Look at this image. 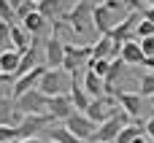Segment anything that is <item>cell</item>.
Returning <instances> with one entry per match:
<instances>
[{
  "instance_id": "d4e9b609",
  "label": "cell",
  "mask_w": 154,
  "mask_h": 143,
  "mask_svg": "<svg viewBox=\"0 0 154 143\" xmlns=\"http://www.w3.org/2000/svg\"><path fill=\"white\" fill-rule=\"evenodd\" d=\"M141 97H154V73H143L141 76V89H138Z\"/></svg>"
},
{
  "instance_id": "8fae6325",
  "label": "cell",
  "mask_w": 154,
  "mask_h": 143,
  "mask_svg": "<svg viewBox=\"0 0 154 143\" xmlns=\"http://www.w3.org/2000/svg\"><path fill=\"white\" fill-rule=\"evenodd\" d=\"M76 108H73V103H70V95L65 92V95H54V97H49V105H46V114L51 116V119H68L70 114H73Z\"/></svg>"
},
{
  "instance_id": "2e32d148",
  "label": "cell",
  "mask_w": 154,
  "mask_h": 143,
  "mask_svg": "<svg viewBox=\"0 0 154 143\" xmlns=\"http://www.w3.org/2000/svg\"><path fill=\"white\" fill-rule=\"evenodd\" d=\"M81 87L87 89V95H89L92 100H95V97H103V95H106V81H103L100 76H95V73H92V68H87V70H84Z\"/></svg>"
},
{
  "instance_id": "9c48e42d",
  "label": "cell",
  "mask_w": 154,
  "mask_h": 143,
  "mask_svg": "<svg viewBox=\"0 0 154 143\" xmlns=\"http://www.w3.org/2000/svg\"><path fill=\"white\" fill-rule=\"evenodd\" d=\"M43 73H46V65H35V68H32V70H27L24 76H19V78L14 81L11 100H19V97H22L24 92H30V89H38V84H41Z\"/></svg>"
},
{
  "instance_id": "ab89813d",
  "label": "cell",
  "mask_w": 154,
  "mask_h": 143,
  "mask_svg": "<svg viewBox=\"0 0 154 143\" xmlns=\"http://www.w3.org/2000/svg\"><path fill=\"white\" fill-rule=\"evenodd\" d=\"M143 5L146 8H154V0H143Z\"/></svg>"
},
{
  "instance_id": "ba28073f",
  "label": "cell",
  "mask_w": 154,
  "mask_h": 143,
  "mask_svg": "<svg viewBox=\"0 0 154 143\" xmlns=\"http://www.w3.org/2000/svg\"><path fill=\"white\" fill-rule=\"evenodd\" d=\"M65 127L76 135V138H81V141H92V135H95V130H97V124L87 116V114H81V111H73L68 119H65Z\"/></svg>"
},
{
  "instance_id": "60d3db41",
  "label": "cell",
  "mask_w": 154,
  "mask_h": 143,
  "mask_svg": "<svg viewBox=\"0 0 154 143\" xmlns=\"http://www.w3.org/2000/svg\"><path fill=\"white\" fill-rule=\"evenodd\" d=\"M32 3H41V0H32Z\"/></svg>"
},
{
  "instance_id": "b9f144b4",
  "label": "cell",
  "mask_w": 154,
  "mask_h": 143,
  "mask_svg": "<svg viewBox=\"0 0 154 143\" xmlns=\"http://www.w3.org/2000/svg\"><path fill=\"white\" fill-rule=\"evenodd\" d=\"M49 143H57V141H49Z\"/></svg>"
},
{
  "instance_id": "ac0fdd59",
  "label": "cell",
  "mask_w": 154,
  "mask_h": 143,
  "mask_svg": "<svg viewBox=\"0 0 154 143\" xmlns=\"http://www.w3.org/2000/svg\"><path fill=\"white\" fill-rule=\"evenodd\" d=\"M19 24H22V27H24V30H27V32H30V35L35 38V35H41V32L46 30L49 19H46V16H41L38 11H32V14H30V16H24V19L19 22Z\"/></svg>"
},
{
  "instance_id": "e575fe53",
  "label": "cell",
  "mask_w": 154,
  "mask_h": 143,
  "mask_svg": "<svg viewBox=\"0 0 154 143\" xmlns=\"http://www.w3.org/2000/svg\"><path fill=\"white\" fill-rule=\"evenodd\" d=\"M141 11H143V19H149V22H154V8H146V5H143Z\"/></svg>"
},
{
  "instance_id": "7c38bea8",
  "label": "cell",
  "mask_w": 154,
  "mask_h": 143,
  "mask_svg": "<svg viewBox=\"0 0 154 143\" xmlns=\"http://www.w3.org/2000/svg\"><path fill=\"white\" fill-rule=\"evenodd\" d=\"M114 24H116V16L100 3V5H95V11H92V27L100 32V35H108L111 30H114Z\"/></svg>"
},
{
  "instance_id": "4fadbf2b",
  "label": "cell",
  "mask_w": 154,
  "mask_h": 143,
  "mask_svg": "<svg viewBox=\"0 0 154 143\" xmlns=\"http://www.w3.org/2000/svg\"><path fill=\"white\" fill-rule=\"evenodd\" d=\"M119 59H122L127 68L143 65V62H146V54H143V49H141V41H127V43L122 46V51H119Z\"/></svg>"
},
{
  "instance_id": "7bdbcfd3",
  "label": "cell",
  "mask_w": 154,
  "mask_h": 143,
  "mask_svg": "<svg viewBox=\"0 0 154 143\" xmlns=\"http://www.w3.org/2000/svg\"><path fill=\"white\" fill-rule=\"evenodd\" d=\"M152 100H154V97H152Z\"/></svg>"
},
{
  "instance_id": "52a82bcc",
  "label": "cell",
  "mask_w": 154,
  "mask_h": 143,
  "mask_svg": "<svg viewBox=\"0 0 154 143\" xmlns=\"http://www.w3.org/2000/svg\"><path fill=\"white\" fill-rule=\"evenodd\" d=\"M14 105H16V111H19L22 116H27V114H46L49 97H46L41 89H30V92H24L19 100H14Z\"/></svg>"
},
{
  "instance_id": "d6a6232c",
  "label": "cell",
  "mask_w": 154,
  "mask_h": 143,
  "mask_svg": "<svg viewBox=\"0 0 154 143\" xmlns=\"http://www.w3.org/2000/svg\"><path fill=\"white\" fill-rule=\"evenodd\" d=\"M143 132H146V135H149V138L154 141V116H152V119H146V122H143Z\"/></svg>"
},
{
  "instance_id": "d590c367",
  "label": "cell",
  "mask_w": 154,
  "mask_h": 143,
  "mask_svg": "<svg viewBox=\"0 0 154 143\" xmlns=\"http://www.w3.org/2000/svg\"><path fill=\"white\" fill-rule=\"evenodd\" d=\"M133 143H154V141H152V138H149V135H138V138H135V141H133Z\"/></svg>"
},
{
  "instance_id": "cb8c5ba5",
  "label": "cell",
  "mask_w": 154,
  "mask_h": 143,
  "mask_svg": "<svg viewBox=\"0 0 154 143\" xmlns=\"http://www.w3.org/2000/svg\"><path fill=\"white\" fill-rule=\"evenodd\" d=\"M87 68H92V73L106 81V76H108V70H111V59H89Z\"/></svg>"
},
{
  "instance_id": "f546056e",
  "label": "cell",
  "mask_w": 154,
  "mask_h": 143,
  "mask_svg": "<svg viewBox=\"0 0 154 143\" xmlns=\"http://www.w3.org/2000/svg\"><path fill=\"white\" fill-rule=\"evenodd\" d=\"M0 46L14 49V46H11V24H8V22H3V19H0Z\"/></svg>"
},
{
  "instance_id": "836d02e7",
  "label": "cell",
  "mask_w": 154,
  "mask_h": 143,
  "mask_svg": "<svg viewBox=\"0 0 154 143\" xmlns=\"http://www.w3.org/2000/svg\"><path fill=\"white\" fill-rule=\"evenodd\" d=\"M125 5L133 8V11H141V8H143V0H125Z\"/></svg>"
},
{
  "instance_id": "6da1fadb",
  "label": "cell",
  "mask_w": 154,
  "mask_h": 143,
  "mask_svg": "<svg viewBox=\"0 0 154 143\" xmlns=\"http://www.w3.org/2000/svg\"><path fill=\"white\" fill-rule=\"evenodd\" d=\"M84 114H87L95 124H103V122L114 119L116 114H122V105H119V100H114L111 95H103V97H95Z\"/></svg>"
},
{
  "instance_id": "74e56055",
  "label": "cell",
  "mask_w": 154,
  "mask_h": 143,
  "mask_svg": "<svg viewBox=\"0 0 154 143\" xmlns=\"http://www.w3.org/2000/svg\"><path fill=\"white\" fill-rule=\"evenodd\" d=\"M8 81H11V76H8V73H3V70H0V84H8Z\"/></svg>"
},
{
  "instance_id": "7a4b0ae2",
  "label": "cell",
  "mask_w": 154,
  "mask_h": 143,
  "mask_svg": "<svg viewBox=\"0 0 154 143\" xmlns=\"http://www.w3.org/2000/svg\"><path fill=\"white\" fill-rule=\"evenodd\" d=\"M92 11H95L92 0H79L70 11L65 14V19H68V24H70V30H73L76 35H84V32L92 27Z\"/></svg>"
},
{
  "instance_id": "277c9868",
  "label": "cell",
  "mask_w": 154,
  "mask_h": 143,
  "mask_svg": "<svg viewBox=\"0 0 154 143\" xmlns=\"http://www.w3.org/2000/svg\"><path fill=\"white\" fill-rule=\"evenodd\" d=\"M92 59V46H76V43H68L65 46V59H62V70L65 73H79V68H87Z\"/></svg>"
},
{
  "instance_id": "44dd1931",
  "label": "cell",
  "mask_w": 154,
  "mask_h": 143,
  "mask_svg": "<svg viewBox=\"0 0 154 143\" xmlns=\"http://www.w3.org/2000/svg\"><path fill=\"white\" fill-rule=\"evenodd\" d=\"M19 122H22V114L16 111V105H11V100L3 97V100H0V127H3V124H14V127H16Z\"/></svg>"
},
{
  "instance_id": "1f68e13d",
  "label": "cell",
  "mask_w": 154,
  "mask_h": 143,
  "mask_svg": "<svg viewBox=\"0 0 154 143\" xmlns=\"http://www.w3.org/2000/svg\"><path fill=\"white\" fill-rule=\"evenodd\" d=\"M141 49H143V54H146V57H154V35L141 41Z\"/></svg>"
},
{
  "instance_id": "5bb4252c",
  "label": "cell",
  "mask_w": 154,
  "mask_h": 143,
  "mask_svg": "<svg viewBox=\"0 0 154 143\" xmlns=\"http://www.w3.org/2000/svg\"><path fill=\"white\" fill-rule=\"evenodd\" d=\"M70 103H73V108L76 111H87L89 108V103H92V97L87 95V89L81 87V81H79V73H73L70 76Z\"/></svg>"
},
{
  "instance_id": "3957f363",
  "label": "cell",
  "mask_w": 154,
  "mask_h": 143,
  "mask_svg": "<svg viewBox=\"0 0 154 143\" xmlns=\"http://www.w3.org/2000/svg\"><path fill=\"white\" fill-rule=\"evenodd\" d=\"M54 119L49 114H27L22 116V122L16 124V141H27V138H38V132H43Z\"/></svg>"
},
{
  "instance_id": "83f0119b",
  "label": "cell",
  "mask_w": 154,
  "mask_h": 143,
  "mask_svg": "<svg viewBox=\"0 0 154 143\" xmlns=\"http://www.w3.org/2000/svg\"><path fill=\"white\" fill-rule=\"evenodd\" d=\"M0 143H16V127L14 124H3L0 127Z\"/></svg>"
},
{
  "instance_id": "603a6c76",
  "label": "cell",
  "mask_w": 154,
  "mask_h": 143,
  "mask_svg": "<svg viewBox=\"0 0 154 143\" xmlns=\"http://www.w3.org/2000/svg\"><path fill=\"white\" fill-rule=\"evenodd\" d=\"M49 135H51V141H57V143H87V141H81V138H76L68 127H51Z\"/></svg>"
},
{
  "instance_id": "f35d334b",
  "label": "cell",
  "mask_w": 154,
  "mask_h": 143,
  "mask_svg": "<svg viewBox=\"0 0 154 143\" xmlns=\"http://www.w3.org/2000/svg\"><path fill=\"white\" fill-rule=\"evenodd\" d=\"M16 143H43L41 138H27V141H16Z\"/></svg>"
},
{
  "instance_id": "30bf717a",
  "label": "cell",
  "mask_w": 154,
  "mask_h": 143,
  "mask_svg": "<svg viewBox=\"0 0 154 143\" xmlns=\"http://www.w3.org/2000/svg\"><path fill=\"white\" fill-rule=\"evenodd\" d=\"M138 22H141V19H138V14H135V11H130V14H127L122 22H116V24H114V30L108 32V35H111V41H114V43H119V46H125L127 41H135V27H138Z\"/></svg>"
},
{
  "instance_id": "8992f818",
  "label": "cell",
  "mask_w": 154,
  "mask_h": 143,
  "mask_svg": "<svg viewBox=\"0 0 154 143\" xmlns=\"http://www.w3.org/2000/svg\"><path fill=\"white\" fill-rule=\"evenodd\" d=\"M38 89H41L46 97L65 95V89H70V87H68V76H65V70H60V68H46V73H43V78H41Z\"/></svg>"
},
{
  "instance_id": "7402d4cb",
  "label": "cell",
  "mask_w": 154,
  "mask_h": 143,
  "mask_svg": "<svg viewBox=\"0 0 154 143\" xmlns=\"http://www.w3.org/2000/svg\"><path fill=\"white\" fill-rule=\"evenodd\" d=\"M138 135H146V132H143V124L135 119V122H130V124L122 127V132L116 135V141H114V143H133Z\"/></svg>"
},
{
  "instance_id": "f1b7e54d",
  "label": "cell",
  "mask_w": 154,
  "mask_h": 143,
  "mask_svg": "<svg viewBox=\"0 0 154 143\" xmlns=\"http://www.w3.org/2000/svg\"><path fill=\"white\" fill-rule=\"evenodd\" d=\"M32 11H38V3H32V0H24V3L16 8V19L22 22V19H24V16H30Z\"/></svg>"
},
{
  "instance_id": "5b68a950",
  "label": "cell",
  "mask_w": 154,
  "mask_h": 143,
  "mask_svg": "<svg viewBox=\"0 0 154 143\" xmlns=\"http://www.w3.org/2000/svg\"><path fill=\"white\" fill-rule=\"evenodd\" d=\"M133 119L122 111V114H116L114 119H108V122H103V124H97V130H95V135H92V141L89 143H114L116 141V135L122 132V127L125 124H130Z\"/></svg>"
},
{
  "instance_id": "4dcf8cb0",
  "label": "cell",
  "mask_w": 154,
  "mask_h": 143,
  "mask_svg": "<svg viewBox=\"0 0 154 143\" xmlns=\"http://www.w3.org/2000/svg\"><path fill=\"white\" fill-rule=\"evenodd\" d=\"M103 5H106L114 16H116L119 11H125V8H127V5H125V0H103Z\"/></svg>"
},
{
  "instance_id": "d6986e66",
  "label": "cell",
  "mask_w": 154,
  "mask_h": 143,
  "mask_svg": "<svg viewBox=\"0 0 154 143\" xmlns=\"http://www.w3.org/2000/svg\"><path fill=\"white\" fill-rule=\"evenodd\" d=\"M62 11H65V0H41L38 3V14L46 16L49 22H57Z\"/></svg>"
},
{
  "instance_id": "ffe728a7",
  "label": "cell",
  "mask_w": 154,
  "mask_h": 143,
  "mask_svg": "<svg viewBox=\"0 0 154 143\" xmlns=\"http://www.w3.org/2000/svg\"><path fill=\"white\" fill-rule=\"evenodd\" d=\"M19 57H22V54H19L16 49H3V54H0V70L14 78V76H16V68H19Z\"/></svg>"
},
{
  "instance_id": "4316f807",
  "label": "cell",
  "mask_w": 154,
  "mask_h": 143,
  "mask_svg": "<svg viewBox=\"0 0 154 143\" xmlns=\"http://www.w3.org/2000/svg\"><path fill=\"white\" fill-rule=\"evenodd\" d=\"M0 19L3 22H8V24H16L14 19H16V11L11 8V3L8 0H0Z\"/></svg>"
},
{
  "instance_id": "9a60e30c",
  "label": "cell",
  "mask_w": 154,
  "mask_h": 143,
  "mask_svg": "<svg viewBox=\"0 0 154 143\" xmlns=\"http://www.w3.org/2000/svg\"><path fill=\"white\" fill-rule=\"evenodd\" d=\"M116 100H119L122 111L135 122L138 114H141V95H135V92H125V89H116Z\"/></svg>"
},
{
  "instance_id": "e0dca14e",
  "label": "cell",
  "mask_w": 154,
  "mask_h": 143,
  "mask_svg": "<svg viewBox=\"0 0 154 143\" xmlns=\"http://www.w3.org/2000/svg\"><path fill=\"white\" fill-rule=\"evenodd\" d=\"M11 46H14L19 54H24V51L32 46V35H30L22 24H11Z\"/></svg>"
},
{
  "instance_id": "8d00e7d4",
  "label": "cell",
  "mask_w": 154,
  "mask_h": 143,
  "mask_svg": "<svg viewBox=\"0 0 154 143\" xmlns=\"http://www.w3.org/2000/svg\"><path fill=\"white\" fill-rule=\"evenodd\" d=\"M143 68H152V73H154V57H146V62H143Z\"/></svg>"
},
{
  "instance_id": "484cf974",
  "label": "cell",
  "mask_w": 154,
  "mask_h": 143,
  "mask_svg": "<svg viewBox=\"0 0 154 143\" xmlns=\"http://www.w3.org/2000/svg\"><path fill=\"white\" fill-rule=\"evenodd\" d=\"M135 35L143 41V38H152L154 35V22H149V19H141L138 22V27H135Z\"/></svg>"
}]
</instances>
